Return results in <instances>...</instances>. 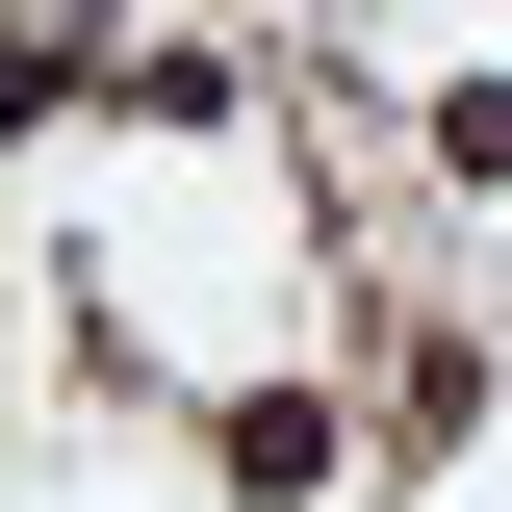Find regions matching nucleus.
I'll list each match as a JSON object with an SVG mask.
<instances>
[{"label": "nucleus", "instance_id": "obj_1", "mask_svg": "<svg viewBox=\"0 0 512 512\" xmlns=\"http://www.w3.org/2000/svg\"><path fill=\"white\" fill-rule=\"evenodd\" d=\"M231 487H256V512L333 487V384H256V410H231Z\"/></svg>", "mask_w": 512, "mask_h": 512}, {"label": "nucleus", "instance_id": "obj_2", "mask_svg": "<svg viewBox=\"0 0 512 512\" xmlns=\"http://www.w3.org/2000/svg\"><path fill=\"white\" fill-rule=\"evenodd\" d=\"M436 180H512V52H487V77H436Z\"/></svg>", "mask_w": 512, "mask_h": 512}, {"label": "nucleus", "instance_id": "obj_3", "mask_svg": "<svg viewBox=\"0 0 512 512\" xmlns=\"http://www.w3.org/2000/svg\"><path fill=\"white\" fill-rule=\"evenodd\" d=\"M52 26H77V0H52Z\"/></svg>", "mask_w": 512, "mask_h": 512}]
</instances>
